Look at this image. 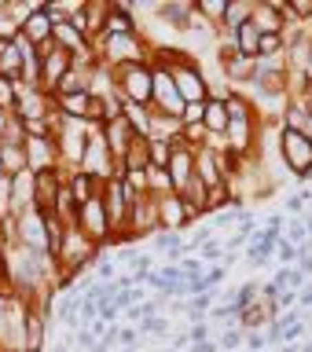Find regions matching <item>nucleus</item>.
<instances>
[{"label": "nucleus", "mask_w": 312, "mask_h": 352, "mask_svg": "<svg viewBox=\"0 0 312 352\" xmlns=\"http://www.w3.org/2000/svg\"><path fill=\"white\" fill-rule=\"evenodd\" d=\"M209 136L206 125H184V140H191V143H202Z\"/></svg>", "instance_id": "nucleus-28"}, {"label": "nucleus", "mask_w": 312, "mask_h": 352, "mask_svg": "<svg viewBox=\"0 0 312 352\" xmlns=\"http://www.w3.org/2000/svg\"><path fill=\"white\" fill-rule=\"evenodd\" d=\"M242 341H247V338H242V330L236 327V330H228V334H225V338H220V341H217V345H220V349H239V345H242Z\"/></svg>", "instance_id": "nucleus-26"}, {"label": "nucleus", "mask_w": 312, "mask_h": 352, "mask_svg": "<svg viewBox=\"0 0 312 352\" xmlns=\"http://www.w3.org/2000/svg\"><path fill=\"white\" fill-rule=\"evenodd\" d=\"M70 66H74V55L63 52L59 44H55L52 52H44V59H41V92H52V88H59V81H63L66 74H70Z\"/></svg>", "instance_id": "nucleus-4"}, {"label": "nucleus", "mask_w": 312, "mask_h": 352, "mask_svg": "<svg viewBox=\"0 0 312 352\" xmlns=\"http://www.w3.org/2000/svg\"><path fill=\"white\" fill-rule=\"evenodd\" d=\"M305 235H309L305 224H287V228H283V242H291V246H302Z\"/></svg>", "instance_id": "nucleus-24"}, {"label": "nucleus", "mask_w": 312, "mask_h": 352, "mask_svg": "<svg viewBox=\"0 0 312 352\" xmlns=\"http://www.w3.org/2000/svg\"><path fill=\"white\" fill-rule=\"evenodd\" d=\"M202 114H206V103H187L180 114V125H202Z\"/></svg>", "instance_id": "nucleus-21"}, {"label": "nucleus", "mask_w": 312, "mask_h": 352, "mask_svg": "<svg viewBox=\"0 0 312 352\" xmlns=\"http://www.w3.org/2000/svg\"><path fill=\"white\" fill-rule=\"evenodd\" d=\"M140 330L143 334H169V323L162 316H151V319H140Z\"/></svg>", "instance_id": "nucleus-22"}, {"label": "nucleus", "mask_w": 312, "mask_h": 352, "mask_svg": "<svg viewBox=\"0 0 312 352\" xmlns=\"http://www.w3.org/2000/svg\"><path fill=\"white\" fill-rule=\"evenodd\" d=\"M280 151H283V162L298 173V180H309V176H312V140L305 136V132L283 129Z\"/></svg>", "instance_id": "nucleus-2"}, {"label": "nucleus", "mask_w": 312, "mask_h": 352, "mask_svg": "<svg viewBox=\"0 0 312 352\" xmlns=\"http://www.w3.org/2000/svg\"><path fill=\"white\" fill-rule=\"evenodd\" d=\"M250 11H253V4H228V11H225V30L236 33L239 26H247V22H250Z\"/></svg>", "instance_id": "nucleus-18"}, {"label": "nucleus", "mask_w": 312, "mask_h": 352, "mask_svg": "<svg viewBox=\"0 0 312 352\" xmlns=\"http://www.w3.org/2000/svg\"><path fill=\"white\" fill-rule=\"evenodd\" d=\"M184 308H187V312H191V316L198 319L202 312H209V308H214V294H198L195 301H191V305H184Z\"/></svg>", "instance_id": "nucleus-23"}, {"label": "nucleus", "mask_w": 312, "mask_h": 352, "mask_svg": "<svg viewBox=\"0 0 312 352\" xmlns=\"http://www.w3.org/2000/svg\"><path fill=\"white\" fill-rule=\"evenodd\" d=\"M195 11H198L202 19H225L228 4H225V0H202V4H198Z\"/></svg>", "instance_id": "nucleus-20"}, {"label": "nucleus", "mask_w": 312, "mask_h": 352, "mask_svg": "<svg viewBox=\"0 0 312 352\" xmlns=\"http://www.w3.org/2000/svg\"><path fill=\"white\" fill-rule=\"evenodd\" d=\"M8 275V253H4V246H0V279Z\"/></svg>", "instance_id": "nucleus-35"}, {"label": "nucleus", "mask_w": 312, "mask_h": 352, "mask_svg": "<svg viewBox=\"0 0 312 352\" xmlns=\"http://www.w3.org/2000/svg\"><path fill=\"white\" fill-rule=\"evenodd\" d=\"M305 136L312 140V118H309V125H305Z\"/></svg>", "instance_id": "nucleus-36"}, {"label": "nucleus", "mask_w": 312, "mask_h": 352, "mask_svg": "<svg viewBox=\"0 0 312 352\" xmlns=\"http://www.w3.org/2000/svg\"><path fill=\"white\" fill-rule=\"evenodd\" d=\"M250 22L258 26L261 33H280L283 37V15H280V8L275 4H253V11H250Z\"/></svg>", "instance_id": "nucleus-10"}, {"label": "nucleus", "mask_w": 312, "mask_h": 352, "mask_svg": "<svg viewBox=\"0 0 312 352\" xmlns=\"http://www.w3.org/2000/svg\"><path fill=\"white\" fill-rule=\"evenodd\" d=\"M169 77H173V85H176V96L184 99V107L187 103H206V77L198 74V66L176 63L173 70H169Z\"/></svg>", "instance_id": "nucleus-3"}, {"label": "nucleus", "mask_w": 312, "mask_h": 352, "mask_svg": "<svg viewBox=\"0 0 312 352\" xmlns=\"http://www.w3.org/2000/svg\"><path fill=\"white\" fill-rule=\"evenodd\" d=\"M309 305H312V279L298 290V308H309Z\"/></svg>", "instance_id": "nucleus-30"}, {"label": "nucleus", "mask_w": 312, "mask_h": 352, "mask_svg": "<svg viewBox=\"0 0 312 352\" xmlns=\"http://www.w3.org/2000/svg\"><path fill=\"white\" fill-rule=\"evenodd\" d=\"M191 220V209H187V202L180 195H165L162 202H158V228L162 231H173V228H180V224H187Z\"/></svg>", "instance_id": "nucleus-9"}, {"label": "nucleus", "mask_w": 312, "mask_h": 352, "mask_svg": "<svg viewBox=\"0 0 312 352\" xmlns=\"http://www.w3.org/2000/svg\"><path fill=\"white\" fill-rule=\"evenodd\" d=\"M66 180H70V187H66V191H70V198H74L77 206L92 202L96 191H99V180H96V176H88V173H74V176H66Z\"/></svg>", "instance_id": "nucleus-12"}, {"label": "nucleus", "mask_w": 312, "mask_h": 352, "mask_svg": "<svg viewBox=\"0 0 312 352\" xmlns=\"http://www.w3.org/2000/svg\"><path fill=\"white\" fill-rule=\"evenodd\" d=\"M247 349H253V352L264 349V334H250V338H247Z\"/></svg>", "instance_id": "nucleus-33"}, {"label": "nucleus", "mask_w": 312, "mask_h": 352, "mask_svg": "<svg viewBox=\"0 0 312 352\" xmlns=\"http://www.w3.org/2000/svg\"><path fill=\"white\" fill-rule=\"evenodd\" d=\"M52 30H55V26H52V19L44 15V8H33L30 15L19 22V37L30 41L33 48H44V44L52 41Z\"/></svg>", "instance_id": "nucleus-8"}, {"label": "nucleus", "mask_w": 312, "mask_h": 352, "mask_svg": "<svg viewBox=\"0 0 312 352\" xmlns=\"http://www.w3.org/2000/svg\"><path fill=\"white\" fill-rule=\"evenodd\" d=\"M302 74H305V81L312 85V44H309V59H305V70Z\"/></svg>", "instance_id": "nucleus-34"}, {"label": "nucleus", "mask_w": 312, "mask_h": 352, "mask_svg": "<svg viewBox=\"0 0 312 352\" xmlns=\"http://www.w3.org/2000/svg\"><path fill=\"white\" fill-rule=\"evenodd\" d=\"M114 81L121 85V92H125V103L151 107V96H154V70H151V63L114 66Z\"/></svg>", "instance_id": "nucleus-1"}, {"label": "nucleus", "mask_w": 312, "mask_h": 352, "mask_svg": "<svg viewBox=\"0 0 312 352\" xmlns=\"http://www.w3.org/2000/svg\"><path fill=\"white\" fill-rule=\"evenodd\" d=\"M239 352H253V349H239Z\"/></svg>", "instance_id": "nucleus-37"}, {"label": "nucleus", "mask_w": 312, "mask_h": 352, "mask_svg": "<svg viewBox=\"0 0 312 352\" xmlns=\"http://www.w3.org/2000/svg\"><path fill=\"white\" fill-rule=\"evenodd\" d=\"M283 48V37L280 33H261V44H258V59H272L275 52Z\"/></svg>", "instance_id": "nucleus-19"}, {"label": "nucleus", "mask_w": 312, "mask_h": 352, "mask_svg": "<svg viewBox=\"0 0 312 352\" xmlns=\"http://www.w3.org/2000/svg\"><path fill=\"white\" fill-rule=\"evenodd\" d=\"M202 125L206 132H228L231 118H228V107L220 99H206V114H202Z\"/></svg>", "instance_id": "nucleus-15"}, {"label": "nucleus", "mask_w": 312, "mask_h": 352, "mask_svg": "<svg viewBox=\"0 0 312 352\" xmlns=\"http://www.w3.org/2000/svg\"><path fill=\"white\" fill-rule=\"evenodd\" d=\"M228 136H231V151L236 154H250L253 151V118H239L228 125Z\"/></svg>", "instance_id": "nucleus-11"}, {"label": "nucleus", "mask_w": 312, "mask_h": 352, "mask_svg": "<svg viewBox=\"0 0 312 352\" xmlns=\"http://www.w3.org/2000/svg\"><path fill=\"white\" fill-rule=\"evenodd\" d=\"M118 341L121 345H136V330H118Z\"/></svg>", "instance_id": "nucleus-32"}, {"label": "nucleus", "mask_w": 312, "mask_h": 352, "mask_svg": "<svg viewBox=\"0 0 312 352\" xmlns=\"http://www.w3.org/2000/svg\"><path fill=\"white\" fill-rule=\"evenodd\" d=\"M198 253H202V257H198V261H217L220 257V253H225V246H220V242L217 239H209V242H202V246H198Z\"/></svg>", "instance_id": "nucleus-25"}, {"label": "nucleus", "mask_w": 312, "mask_h": 352, "mask_svg": "<svg viewBox=\"0 0 312 352\" xmlns=\"http://www.w3.org/2000/svg\"><path fill=\"white\" fill-rule=\"evenodd\" d=\"M88 103H92V96L88 92H74V96H59L55 99V107H59L63 118H88Z\"/></svg>", "instance_id": "nucleus-14"}, {"label": "nucleus", "mask_w": 312, "mask_h": 352, "mask_svg": "<svg viewBox=\"0 0 312 352\" xmlns=\"http://www.w3.org/2000/svg\"><path fill=\"white\" fill-rule=\"evenodd\" d=\"M309 198H312V191H302V195H291V198H287V209H291V213H302Z\"/></svg>", "instance_id": "nucleus-27"}, {"label": "nucleus", "mask_w": 312, "mask_h": 352, "mask_svg": "<svg viewBox=\"0 0 312 352\" xmlns=\"http://www.w3.org/2000/svg\"><path fill=\"white\" fill-rule=\"evenodd\" d=\"M291 15H294V19H309V15H312V0H294V4H291Z\"/></svg>", "instance_id": "nucleus-29"}, {"label": "nucleus", "mask_w": 312, "mask_h": 352, "mask_svg": "<svg viewBox=\"0 0 312 352\" xmlns=\"http://www.w3.org/2000/svg\"><path fill=\"white\" fill-rule=\"evenodd\" d=\"M77 228H81V235H85V239L103 242V235L110 231V220H107L103 202H99V198H92V202H85L81 209H77Z\"/></svg>", "instance_id": "nucleus-6"}, {"label": "nucleus", "mask_w": 312, "mask_h": 352, "mask_svg": "<svg viewBox=\"0 0 312 352\" xmlns=\"http://www.w3.org/2000/svg\"><path fill=\"white\" fill-rule=\"evenodd\" d=\"M236 52L239 55H247V59H258V44H261V30L253 26V22H247V26H239L236 33Z\"/></svg>", "instance_id": "nucleus-13"}, {"label": "nucleus", "mask_w": 312, "mask_h": 352, "mask_svg": "<svg viewBox=\"0 0 312 352\" xmlns=\"http://www.w3.org/2000/svg\"><path fill=\"white\" fill-rule=\"evenodd\" d=\"M107 41V59L114 66L125 63H143V41L140 33H125V37H103Z\"/></svg>", "instance_id": "nucleus-7"}, {"label": "nucleus", "mask_w": 312, "mask_h": 352, "mask_svg": "<svg viewBox=\"0 0 312 352\" xmlns=\"http://www.w3.org/2000/svg\"><path fill=\"white\" fill-rule=\"evenodd\" d=\"M191 352H220L217 341H198V345H191Z\"/></svg>", "instance_id": "nucleus-31"}, {"label": "nucleus", "mask_w": 312, "mask_h": 352, "mask_svg": "<svg viewBox=\"0 0 312 352\" xmlns=\"http://www.w3.org/2000/svg\"><path fill=\"white\" fill-rule=\"evenodd\" d=\"M253 70H258V59H247V55H231L225 63V74L236 81H253Z\"/></svg>", "instance_id": "nucleus-17"}, {"label": "nucleus", "mask_w": 312, "mask_h": 352, "mask_svg": "<svg viewBox=\"0 0 312 352\" xmlns=\"http://www.w3.org/2000/svg\"><path fill=\"white\" fill-rule=\"evenodd\" d=\"M173 158V140H162V136H151L147 140V165H154V169H165Z\"/></svg>", "instance_id": "nucleus-16"}, {"label": "nucleus", "mask_w": 312, "mask_h": 352, "mask_svg": "<svg viewBox=\"0 0 312 352\" xmlns=\"http://www.w3.org/2000/svg\"><path fill=\"white\" fill-rule=\"evenodd\" d=\"M103 195H107V202H103V213L110 220V228H125V220H129V187L121 184V180H107L103 184Z\"/></svg>", "instance_id": "nucleus-5"}]
</instances>
